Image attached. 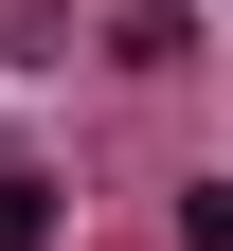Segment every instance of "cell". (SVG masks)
Here are the masks:
<instances>
[{"instance_id": "obj_2", "label": "cell", "mask_w": 233, "mask_h": 251, "mask_svg": "<svg viewBox=\"0 0 233 251\" xmlns=\"http://www.w3.org/2000/svg\"><path fill=\"white\" fill-rule=\"evenodd\" d=\"M54 215H72V179H36V162H0V251H54Z\"/></svg>"}, {"instance_id": "obj_3", "label": "cell", "mask_w": 233, "mask_h": 251, "mask_svg": "<svg viewBox=\"0 0 233 251\" xmlns=\"http://www.w3.org/2000/svg\"><path fill=\"white\" fill-rule=\"evenodd\" d=\"M180 251H233V179H180Z\"/></svg>"}, {"instance_id": "obj_1", "label": "cell", "mask_w": 233, "mask_h": 251, "mask_svg": "<svg viewBox=\"0 0 233 251\" xmlns=\"http://www.w3.org/2000/svg\"><path fill=\"white\" fill-rule=\"evenodd\" d=\"M108 54H126V72H180V54H197V0H108Z\"/></svg>"}]
</instances>
